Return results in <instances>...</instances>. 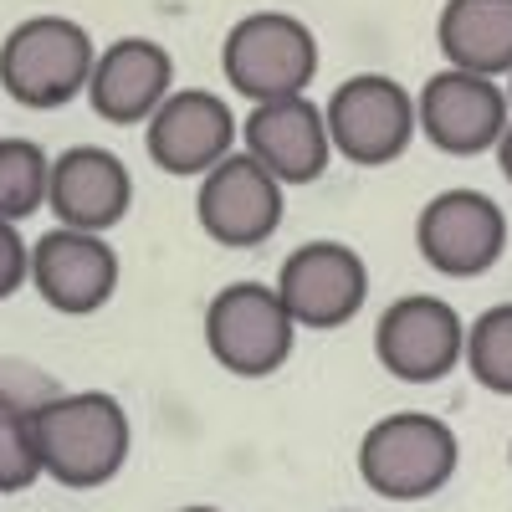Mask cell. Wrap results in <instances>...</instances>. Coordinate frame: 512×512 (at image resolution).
Instances as JSON below:
<instances>
[{
	"label": "cell",
	"instance_id": "e0dca14e",
	"mask_svg": "<svg viewBox=\"0 0 512 512\" xmlns=\"http://www.w3.org/2000/svg\"><path fill=\"white\" fill-rule=\"evenodd\" d=\"M436 47L456 72H512V0H446L436 21Z\"/></svg>",
	"mask_w": 512,
	"mask_h": 512
},
{
	"label": "cell",
	"instance_id": "3957f363",
	"mask_svg": "<svg viewBox=\"0 0 512 512\" xmlns=\"http://www.w3.org/2000/svg\"><path fill=\"white\" fill-rule=\"evenodd\" d=\"M456 472V436L451 425L425 415V410H400L374 420L359 441V477L369 492L390 502H415L431 497L451 482Z\"/></svg>",
	"mask_w": 512,
	"mask_h": 512
},
{
	"label": "cell",
	"instance_id": "44dd1931",
	"mask_svg": "<svg viewBox=\"0 0 512 512\" xmlns=\"http://www.w3.org/2000/svg\"><path fill=\"white\" fill-rule=\"evenodd\" d=\"M0 395L6 400H21V405H31V410H41V405H52L62 390L41 374V369H31V364H16V359H0Z\"/></svg>",
	"mask_w": 512,
	"mask_h": 512
},
{
	"label": "cell",
	"instance_id": "5bb4252c",
	"mask_svg": "<svg viewBox=\"0 0 512 512\" xmlns=\"http://www.w3.org/2000/svg\"><path fill=\"white\" fill-rule=\"evenodd\" d=\"M169 82H175V62L159 41H144V36H123L113 47L98 52V67H93V82H88V103L103 123H144L154 118L169 98Z\"/></svg>",
	"mask_w": 512,
	"mask_h": 512
},
{
	"label": "cell",
	"instance_id": "9a60e30c",
	"mask_svg": "<svg viewBox=\"0 0 512 512\" xmlns=\"http://www.w3.org/2000/svg\"><path fill=\"white\" fill-rule=\"evenodd\" d=\"M128 200H134V180H128L118 154H108L98 144H77L62 159H52L47 205L57 210V226L103 236L108 226H118L128 216Z\"/></svg>",
	"mask_w": 512,
	"mask_h": 512
},
{
	"label": "cell",
	"instance_id": "9c48e42d",
	"mask_svg": "<svg viewBox=\"0 0 512 512\" xmlns=\"http://www.w3.org/2000/svg\"><path fill=\"white\" fill-rule=\"evenodd\" d=\"M277 297L297 328H344L369 297V272L349 246L313 241L282 262Z\"/></svg>",
	"mask_w": 512,
	"mask_h": 512
},
{
	"label": "cell",
	"instance_id": "2e32d148",
	"mask_svg": "<svg viewBox=\"0 0 512 512\" xmlns=\"http://www.w3.org/2000/svg\"><path fill=\"white\" fill-rule=\"evenodd\" d=\"M328 118L308 98L262 103L246 118V149L277 185H308L328 169Z\"/></svg>",
	"mask_w": 512,
	"mask_h": 512
},
{
	"label": "cell",
	"instance_id": "8992f818",
	"mask_svg": "<svg viewBox=\"0 0 512 512\" xmlns=\"http://www.w3.org/2000/svg\"><path fill=\"white\" fill-rule=\"evenodd\" d=\"M374 354L405 384H436L466 359V323L441 297H400L374 323Z\"/></svg>",
	"mask_w": 512,
	"mask_h": 512
},
{
	"label": "cell",
	"instance_id": "5b68a950",
	"mask_svg": "<svg viewBox=\"0 0 512 512\" xmlns=\"http://www.w3.org/2000/svg\"><path fill=\"white\" fill-rule=\"evenodd\" d=\"M292 313L282 308L277 287L262 282H236L221 287L205 308V344L221 369L241 379L277 374L292 354Z\"/></svg>",
	"mask_w": 512,
	"mask_h": 512
},
{
	"label": "cell",
	"instance_id": "ba28073f",
	"mask_svg": "<svg viewBox=\"0 0 512 512\" xmlns=\"http://www.w3.org/2000/svg\"><path fill=\"white\" fill-rule=\"evenodd\" d=\"M415 246L441 277H482L507 246V216L482 190H446L420 210Z\"/></svg>",
	"mask_w": 512,
	"mask_h": 512
},
{
	"label": "cell",
	"instance_id": "30bf717a",
	"mask_svg": "<svg viewBox=\"0 0 512 512\" xmlns=\"http://www.w3.org/2000/svg\"><path fill=\"white\" fill-rule=\"evenodd\" d=\"M415 113H420L425 139L456 159H472V154L502 144V134H507V93L492 77H472L456 67L425 82Z\"/></svg>",
	"mask_w": 512,
	"mask_h": 512
},
{
	"label": "cell",
	"instance_id": "d6986e66",
	"mask_svg": "<svg viewBox=\"0 0 512 512\" xmlns=\"http://www.w3.org/2000/svg\"><path fill=\"white\" fill-rule=\"evenodd\" d=\"M466 369L482 390L512 395V303L487 308L466 328Z\"/></svg>",
	"mask_w": 512,
	"mask_h": 512
},
{
	"label": "cell",
	"instance_id": "8fae6325",
	"mask_svg": "<svg viewBox=\"0 0 512 512\" xmlns=\"http://www.w3.org/2000/svg\"><path fill=\"white\" fill-rule=\"evenodd\" d=\"M195 210L210 241L246 251V246H262L282 226V190L251 154H231L205 175Z\"/></svg>",
	"mask_w": 512,
	"mask_h": 512
},
{
	"label": "cell",
	"instance_id": "7c38bea8",
	"mask_svg": "<svg viewBox=\"0 0 512 512\" xmlns=\"http://www.w3.org/2000/svg\"><path fill=\"white\" fill-rule=\"evenodd\" d=\"M31 282L47 308L67 318H88L118 287V256L103 236L57 226L31 246Z\"/></svg>",
	"mask_w": 512,
	"mask_h": 512
},
{
	"label": "cell",
	"instance_id": "ac0fdd59",
	"mask_svg": "<svg viewBox=\"0 0 512 512\" xmlns=\"http://www.w3.org/2000/svg\"><path fill=\"white\" fill-rule=\"evenodd\" d=\"M52 195V159L31 139H0V221L36 216Z\"/></svg>",
	"mask_w": 512,
	"mask_h": 512
},
{
	"label": "cell",
	"instance_id": "52a82bcc",
	"mask_svg": "<svg viewBox=\"0 0 512 512\" xmlns=\"http://www.w3.org/2000/svg\"><path fill=\"white\" fill-rule=\"evenodd\" d=\"M328 139L338 144L349 164H390L405 154L410 134H415V103L400 82L379 77V72H364V77H349L344 88L328 98Z\"/></svg>",
	"mask_w": 512,
	"mask_h": 512
},
{
	"label": "cell",
	"instance_id": "277c9868",
	"mask_svg": "<svg viewBox=\"0 0 512 512\" xmlns=\"http://www.w3.org/2000/svg\"><path fill=\"white\" fill-rule=\"evenodd\" d=\"M221 72L256 108L282 103V98H303L313 72H318V41L287 11H256V16H241L231 26L226 47H221Z\"/></svg>",
	"mask_w": 512,
	"mask_h": 512
},
{
	"label": "cell",
	"instance_id": "6da1fadb",
	"mask_svg": "<svg viewBox=\"0 0 512 512\" xmlns=\"http://www.w3.org/2000/svg\"><path fill=\"white\" fill-rule=\"evenodd\" d=\"M36 456L41 472L72 492L113 482L128 461V415L103 390L57 395L36 410Z\"/></svg>",
	"mask_w": 512,
	"mask_h": 512
},
{
	"label": "cell",
	"instance_id": "7a4b0ae2",
	"mask_svg": "<svg viewBox=\"0 0 512 512\" xmlns=\"http://www.w3.org/2000/svg\"><path fill=\"white\" fill-rule=\"evenodd\" d=\"M93 36L67 16H31L0 41V88L21 108H62L93 82Z\"/></svg>",
	"mask_w": 512,
	"mask_h": 512
},
{
	"label": "cell",
	"instance_id": "603a6c76",
	"mask_svg": "<svg viewBox=\"0 0 512 512\" xmlns=\"http://www.w3.org/2000/svg\"><path fill=\"white\" fill-rule=\"evenodd\" d=\"M497 164H502V175H507V185H512V123H507V134H502V144H497Z\"/></svg>",
	"mask_w": 512,
	"mask_h": 512
},
{
	"label": "cell",
	"instance_id": "d4e9b609",
	"mask_svg": "<svg viewBox=\"0 0 512 512\" xmlns=\"http://www.w3.org/2000/svg\"><path fill=\"white\" fill-rule=\"evenodd\" d=\"M507 103H512V93H507Z\"/></svg>",
	"mask_w": 512,
	"mask_h": 512
},
{
	"label": "cell",
	"instance_id": "7402d4cb",
	"mask_svg": "<svg viewBox=\"0 0 512 512\" xmlns=\"http://www.w3.org/2000/svg\"><path fill=\"white\" fill-rule=\"evenodd\" d=\"M26 277H31V246L21 241V231L11 221H0V303L11 292H21Z\"/></svg>",
	"mask_w": 512,
	"mask_h": 512
},
{
	"label": "cell",
	"instance_id": "cb8c5ba5",
	"mask_svg": "<svg viewBox=\"0 0 512 512\" xmlns=\"http://www.w3.org/2000/svg\"><path fill=\"white\" fill-rule=\"evenodd\" d=\"M180 512H221V507H180Z\"/></svg>",
	"mask_w": 512,
	"mask_h": 512
},
{
	"label": "cell",
	"instance_id": "4fadbf2b",
	"mask_svg": "<svg viewBox=\"0 0 512 512\" xmlns=\"http://www.w3.org/2000/svg\"><path fill=\"white\" fill-rule=\"evenodd\" d=\"M231 139H236V118L226 98L205 88L175 93L149 118V134H144L149 159L164 175H210L221 159H231Z\"/></svg>",
	"mask_w": 512,
	"mask_h": 512
},
{
	"label": "cell",
	"instance_id": "ffe728a7",
	"mask_svg": "<svg viewBox=\"0 0 512 512\" xmlns=\"http://www.w3.org/2000/svg\"><path fill=\"white\" fill-rule=\"evenodd\" d=\"M36 477H41L36 410L0 395V492H26Z\"/></svg>",
	"mask_w": 512,
	"mask_h": 512
}]
</instances>
